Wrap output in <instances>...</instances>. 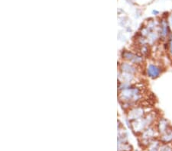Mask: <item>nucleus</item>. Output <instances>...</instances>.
<instances>
[{
	"label": "nucleus",
	"instance_id": "obj_1",
	"mask_svg": "<svg viewBox=\"0 0 172 151\" xmlns=\"http://www.w3.org/2000/svg\"><path fill=\"white\" fill-rule=\"evenodd\" d=\"M143 92L139 87L130 86L126 87L125 89H120L119 95V99L120 102L123 105L129 106H136L138 102L142 99Z\"/></svg>",
	"mask_w": 172,
	"mask_h": 151
},
{
	"label": "nucleus",
	"instance_id": "obj_2",
	"mask_svg": "<svg viewBox=\"0 0 172 151\" xmlns=\"http://www.w3.org/2000/svg\"><path fill=\"white\" fill-rule=\"evenodd\" d=\"M154 119H155V113H154L153 112H151L149 113L148 112L145 116L141 118L132 121V129L136 133H142L145 129L152 126Z\"/></svg>",
	"mask_w": 172,
	"mask_h": 151
},
{
	"label": "nucleus",
	"instance_id": "obj_3",
	"mask_svg": "<svg viewBox=\"0 0 172 151\" xmlns=\"http://www.w3.org/2000/svg\"><path fill=\"white\" fill-rule=\"evenodd\" d=\"M122 58L126 60L127 62L136 65V66L142 65L144 62L143 56L139 55V54H136L135 53L129 51V50H125V51L122 52Z\"/></svg>",
	"mask_w": 172,
	"mask_h": 151
},
{
	"label": "nucleus",
	"instance_id": "obj_4",
	"mask_svg": "<svg viewBox=\"0 0 172 151\" xmlns=\"http://www.w3.org/2000/svg\"><path fill=\"white\" fill-rule=\"evenodd\" d=\"M148 112H146L145 108L143 106H133L130 108L128 112V118L131 121L137 120L145 116Z\"/></svg>",
	"mask_w": 172,
	"mask_h": 151
},
{
	"label": "nucleus",
	"instance_id": "obj_5",
	"mask_svg": "<svg viewBox=\"0 0 172 151\" xmlns=\"http://www.w3.org/2000/svg\"><path fill=\"white\" fill-rule=\"evenodd\" d=\"M155 131L156 130L151 126L145 129V131L142 133V142L143 143H145V144L149 145L152 141H153V139L155 136Z\"/></svg>",
	"mask_w": 172,
	"mask_h": 151
},
{
	"label": "nucleus",
	"instance_id": "obj_6",
	"mask_svg": "<svg viewBox=\"0 0 172 151\" xmlns=\"http://www.w3.org/2000/svg\"><path fill=\"white\" fill-rule=\"evenodd\" d=\"M162 73V69L159 65L154 64H149L146 68V73L148 77L152 79H157L160 76Z\"/></svg>",
	"mask_w": 172,
	"mask_h": 151
},
{
	"label": "nucleus",
	"instance_id": "obj_7",
	"mask_svg": "<svg viewBox=\"0 0 172 151\" xmlns=\"http://www.w3.org/2000/svg\"><path fill=\"white\" fill-rule=\"evenodd\" d=\"M137 66H138L126 61V62H123L120 64V71L136 76L138 73Z\"/></svg>",
	"mask_w": 172,
	"mask_h": 151
},
{
	"label": "nucleus",
	"instance_id": "obj_8",
	"mask_svg": "<svg viewBox=\"0 0 172 151\" xmlns=\"http://www.w3.org/2000/svg\"><path fill=\"white\" fill-rule=\"evenodd\" d=\"M169 24L168 23L166 20H162L161 22L160 25H159V35H160V38L164 39L167 37H169Z\"/></svg>",
	"mask_w": 172,
	"mask_h": 151
},
{
	"label": "nucleus",
	"instance_id": "obj_9",
	"mask_svg": "<svg viewBox=\"0 0 172 151\" xmlns=\"http://www.w3.org/2000/svg\"><path fill=\"white\" fill-rule=\"evenodd\" d=\"M171 126L170 125L169 122L167 119L164 118V117H161L159 120L157 124V131H159V133L161 135L162 134H164L165 131H168Z\"/></svg>",
	"mask_w": 172,
	"mask_h": 151
},
{
	"label": "nucleus",
	"instance_id": "obj_10",
	"mask_svg": "<svg viewBox=\"0 0 172 151\" xmlns=\"http://www.w3.org/2000/svg\"><path fill=\"white\" fill-rule=\"evenodd\" d=\"M160 140L163 143H167L172 141V128L171 127L168 131H165L164 134H162L160 137Z\"/></svg>",
	"mask_w": 172,
	"mask_h": 151
},
{
	"label": "nucleus",
	"instance_id": "obj_11",
	"mask_svg": "<svg viewBox=\"0 0 172 151\" xmlns=\"http://www.w3.org/2000/svg\"><path fill=\"white\" fill-rule=\"evenodd\" d=\"M160 143H159V141L154 140V141H152V143L148 145V148L147 151H160Z\"/></svg>",
	"mask_w": 172,
	"mask_h": 151
},
{
	"label": "nucleus",
	"instance_id": "obj_12",
	"mask_svg": "<svg viewBox=\"0 0 172 151\" xmlns=\"http://www.w3.org/2000/svg\"><path fill=\"white\" fill-rule=\"evenodd\" d=\"M168 52H169L170 55L172 57V34H170L168 37Z\"/></svg>",
	"mask_w": 172,
	"mask_h": 151
},
{
	"label": "nucleus",
	"instance_id": "obj_13",
	"mask_svg": "<svg viewBox=\"0 0 172 151\" xmlns=\"http://www.w3.org/2000/svg\"><path fill=\"white\" fill-rule=\"evenodd\" d=\"M160 151H171V148L168 146H164L161 149Z\"/></svg>",
	"mask_w": 172,
	"mask_h": 151
},
{
	"label": "nucleus",
	"instance_id": "obj_14",
	"mask_svg": "<svg viewBox=\"0 0 172 151\" xmlns=\"http://www.w3.org/2000/svg\"><path fill=\"white\" fill-rule=\"evenodd\" d=\"M168 24H169L170 29H171L172 31V14L169 16V18H168Z\"/></svg>",
	"mask_w": 172,
	"mask_h": 151
}]
</instances>
